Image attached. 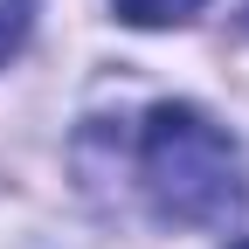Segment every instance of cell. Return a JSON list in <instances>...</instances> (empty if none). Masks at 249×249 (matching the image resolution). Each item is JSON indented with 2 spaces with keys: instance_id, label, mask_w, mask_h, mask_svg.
Listing matches in <instances>:
<instances>
[{
  "instance_id": "1",
  "label": "cell",
  "mask_w": 249,
  "mask_h": 249,
  "mask_svg": "<svg viewBox=\"0 0 249 249\" xmlns=\"http://www.w3.org/2000/svg\"><path fill=\"white\" fill-rule=\"evenodd\" d=\"M139 194L173 229H229L249 201L242 145L194 104H160L139 124Z\"/></svg>"
},
{
  "instance_id": "3",
  "label": "cell",
  "mask_w": 249,
  "mask_h": 249,
  "mask_svg": "<svg viewBox=\"0 0 249 249\" xmlns=\"http://www.w3.org/2000/svg\"><path fill=\"white\" fill-rule=\"evenodd\" d=\"M28 28H35V0H0V62L28 42Z\"/></svg>"
},
{
  "instance_id": "4",
  "label": "cell",
  "mask_w": 249,
  "mask_h": 249,
  "mask_svg": "<svg viewBox=\"0 0 249 249\" xmlns=\"http://www.w3.org/2000/svg\"><path fill=\"white\" fill-rule=\"evenodd\" d=\"M235 249H249V242H235Z\"/></svg>"
},
{
  "instance_id": "2",
  "label": "cell",
  "mask_w": 249,
  "mask_h": 249,
  "mask_svg": "<svg viewBox=\"0 0 249 249\" xmlns=\"http://www.w3.org/2000/svg\"><path fill=\"white\" fill-rule=\"evenodd\" d=\"M118 14L132 28H173L187 14H201V0H118Z\"/></svg>"
}]
</instances>
